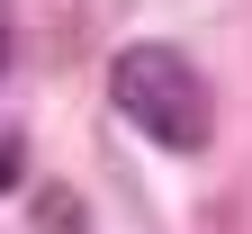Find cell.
<instances>
[{"label": "cell", "mask_w": 252, "mask_h": 234, "mask_svg": "<svg viewBox=\"0 0 252 234\" xmlns=\"http://www.w3.org/2000/svg\"><path fill=\"white\" fill-rule=\"evenodd\" d=\"M0 54H9V45H0ZM0 72H9V63H0Z\"/></svg>", "instance_id": "cell-3"}, {"label": "cell", "mask_w": 252, "mask_h": 234, "mask_svg": "<svg viewBox=\"0 0 252 234\" xmlns=\"http://www.w3.org/2000/svg\"><path fill=\"white\" fill-rule=\"evenodd\" d=\"M18 171H27V153H18V135H0V189H9Z\"/></svg>", "instance_id": "cell-2"}, {"label": "cell", "mask_w": 252, "mask_h": 234, "mask_svg": "<svg viewBox=\"0 0 252 234\" xmlns=\"http://www.w3.org/2000/svg\"><path fill=\"white\" fill-rule=\"evenodd\" d=\"M108 99L144 126L162 153H198L207 144V81L180 45H126L108 63Z\"/></svg>", "instance_id": "cell-1"}]
</instances>
